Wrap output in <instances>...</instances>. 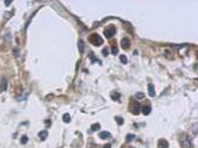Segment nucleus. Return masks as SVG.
Segmentation results:
<instances>
[{
	"label": "nucleus",
	"mask_w": 198,
	"mask_h": 148,
	"mask_svg": "<svg viewBox=\"0 0 198 148\" xmlns=\"http://www.w3.org/2000/svg\"><path fill=\"white\" fill-rule=\"evenodd\" d=\"M116 120H117V122H118V125H122V124H124V119H122L121 117H117Z\"/></svg>",
	"instance_id": "nucleus-18"
},
{
	"label": "nucleus",
	"mask_w": 198,
	"mask_h": 148,
	"mask_svg": "<svg viewBox=\"0 0 198 148\" xmlns=\"http://www.w3.org/2000/svg\"><path fill=\"white\" fill-rule=\"evenodd\" d=\"M47 136H48V132H47V131H41L39 133V138L41 140H44Z\"/></svg>",
	"instance_id": "nucleus-10"
},
{
	"label": "nucleus",
	"mask_w": 198,
	"mask_h": 148,
	"mask_svg": "<svg viewBox=\"0 0 198 148\" xmlns=\"http://www.w3.org/2000/svg\"><path fill=\"white\" fill-rule=\"evenodd\" d=\"M141 109H142V113L145 115H148L150 112H152V106H150L149 104H148V105H146V106H143V107H141Z\"/></svg>",
	"instance_id": "nucleus-7"
},
{
	"label": "nucleus",
	"mask_w": 198,
	"mask_h": 148,
	"mask_svg": "<svg viewBox=\"0 0 198 148\" xmlns=\"http://www.w3.org/2000/svg\"><path fill=\"white\" fill-rule=\"evenodd\" d=\"M131 148H134V147H131Z\"/></svg>",
	"instance_id": "nucleus-28"
},
{
	"label": "nucleus",
	"mask_w": 198,
	"mask_h": 148,
	"mask_svg": "<svg viewBox=\"0 0 198 148\" xmlns=\"http://www.w3.org/2000/svg\"><path fill=\"white\" fill-rule=\"evenodd\" d=\"M157 147L158 148H168L169 147V143L165 139H160L157 142Z\"/></svg>",
	"instance_id": "nucleus-4"
},
{
	"label": "nucleus",
	"mask_w": 198,
	"mask_h": 148,
	"mask_svg": "<svg viewBox=\"0 0 198 148\" xmlns=\"http://www.w3.org/2000/svg\"><path fill=\"white\" fill-rule=\"evenodd\" d=\"M99 138L103 140H106V139H110L111 138V133L107 132V131H104V132H100L99 133Z\"/></svg>",
	"instance_id": "nucleus-6"
},
{
	"label": "nucleus",
	"mask_w": 198,
	"mask_h": 148,
	"mask_svg": "<svg viewBox=\"0 0 198 148\" xmlns=\"http://www.w3.org/2000/svg\"><path fill=\"white\" fill-rule=\"evenodd\" d=\"M70 120H71V117H70V114L69 113H64L63 114V121L64 122H70Z\"/></svg>",
	"instance_id": "nucleus-13"
},
{
	"label": "nucleus",
	"mask_w": 198,
	"mask_h": 148,
	"mask_svg": "<svg viewBox=\"0 0 198 148\" xmlns=\"http://www.w3.org/2000/svg\"><path fill=\"white\" fill-rule=\"evenodd\" d=\"M129 45H131L129 39H128V37H124V39L121 40V47H122V49H128V48H129Z\"/></svg>",
	"instance_id": "nucleus-5"
},
{
	"label": "nucleus",
	"mask_w": 198,
	"mask_h": 148,
	"mask_svg": "<svg viewBox=\"0 0 198 148\" xmlns=\"http://www.w3.org/2000/svg\"><path fill=\"white\" fill-rule=\"evenodd\" d=\"M89 41H90V43H91V44L96 45V47H99V45H101V44H103V42H104L103 37H101L99 34H97V33L91 34V35H90V37H89Z\"/></svg>",
	"instance_id": "nucleus-1"
},
{
	"label": "nucleus",
	"mask_w": 198,
	"mask_h": 148,
	"mask_svg": "<svg viewBox=\"0 0 198 148\" xmlns=\"http://www.w3.org/2000/svg\"><path fill=\"white\" fill-rule=\"evenodd\" d=\"M148 93H149L150 97L155 96V88H154L153 84H148Z\"/></svg>",
	"instance_id": "nucleus-9"
},
{
	"label": "nucleus",
	"mask_w": 198,
	"mask_h": 148,
	"mask_svg": "<svg viewBox=\"0 0 198 148\" xmlns=\"http://www.w3.org/2000/svg\"><path fill=\"white\" fill-rule=\"evenodd\" d=\"M193 133H195V135L197 134V124H193Z\"/></svg>",
	"instance_id": "nucleus-24"
},
{
	"label": "nucleus",
	"mask_w": 198,
	"mask_h": 148,
	"mask_svg": "<svg viewBox=\"0 0 198 148\" xmlns=\"http://www.w3.org/2000/svg\"><path fill=\"white\" fill-rule=\"evenodd\" d=\"M119 58H120V61H121V62H122V63H127V57H126V56H125V55H121V56H120V57H119Z\"/></svg>",
	"instance_id": "nucleus-20"
},
{
	"label": "nucleus",
	"mask_w": 198,
	"mask_h": 148,
	"mask_svg": "<svg viewBox=\"0 0 198 148\" xmlns=\"http://www.w3.org/2000/svg\"><path fill=\"white\" fill-rule=\"evenodd\" d=\"M100 130V124H92L91 125V132H97Z\"/></svg>",
	"instance_id": "nucleus-11"
},
{
	"label": "nucleus",
	"mask_w": 198,
	"mask_h": 148,
	"mask_svg": "<svg viewBox=\"0 0 198 148\" xmlns=\"http://www.w3.org/2000/svg\"><path fill=\"white\" fill-rule=\"evenodd\" d=\"M104 148H111V145H105V146H104Z\"/></svg>",
	"instance_id": "nucleus-27"
},
{
	"label": "nucleus",
	"mask_w": 198,
	"mask_h": 148,
	"mask_svg": "<svg viewBox=\"0 0 198 148\" xmlns=\"http://www.w3.org/2000/svg\"><path fill=\"white\" fill-rule=\"evenodd\" d=\"M46 125H47V126H49V125H50V121H49V120H46Z\"/></svg>",
	"instance_id": "nucleus-26"
},
{
	"label": "nucleus",
	"mask_w": 198,
	"mask_h": 148,
	"mask_svg": "<svg viewBox=\"0 0 198 148\" xmlns=\"http://www.w3.org/2000/svg\"><path fill=\"white\" fill-rule=\"evenodd\" d=\"M78 49H79V53H80V54H83V53H84V43H83V41H79Z\"/></svg>",
	"instance_id": "nucleus-15"
},
{
	"label": "nucleus",
	"mask_w": 198,
	"mask_h": 148,
	"mask_svg": "<svg viewBox=\"0 0 198 148\" xmlns=\"http://www.w3.org/2000/svg\"><path fill=\"white\" fill-rule=\"evenodd\" d=\"M135 135H133V134H127V136H126V141H132V140H134Z\"/></svg>",
	"instance_id": "nucleus-17"
},
{
	"label": "nucleus",
	"mask_w": 198,
	"mask_h": 148,
	"mask_svg": "<svg viewBox=\"0 0 198 148\" xmlns=\"http://www.w3.org/2000/svg\"><path fill=\"white\" fill-rule=\"evenodd\" d=\"M11 4H12V1H5V5H6V6H8Z\"/></svg>",
	"instance_id": "nucleus-25"
},
{
	"label": "nucleus",
	"mask_w": 198,
	"mask_h": 148,
	"mask_svg": "<svg viewBox=\"0 0 198 148\" xmlns=\"http://www.w3.org/2000/svg\"><path fill=\"white\" fill-rule=\"evenodd\" d=\"M112 54L113 55L118 54V47H117V45H113V47H112Z\"/></svg>",
	"instance_id": "nucleus-21"
},
{
	"label": "nucleus",
	"mask_w": 198,
	"mask_h": 148,
	"mask_svg": "<svg viewBox=\"0 0 198 148\" xmlns=\"http://www.w3.org/2000/svg\"><path fill=\"white\" fill-rule=\"evenodd\" d=\"M135 98L136 99H142V98H145V93L143 92H137V93H135Z\"/></svg>",
	"instance_id": "nucleus-16"
},
{
	"label": "nucleus",
	"mask_w": 198,
	"mask_h": 148,
	"mask_svg": "<svg viewBox=\"0 0 198 148\" xmlns=\"http://www.w3.org/2000/svg\"><path fill=\"white\" fill-rule=\"evenodd\" d=\"M20 142H21V143H23V145H24V143H27V142H28V138L26 135H23L21 138V140H20Z\"/></svg>",
	"instance_id": "nucleus-19"
},
{
	"label": "nucleus",
	"mask_w": 198,
	"mask_h": 148,
	"mask_svg": "<svg viewBox=\"0 0 198 148\" xmlns=\"http://www.w3.org/2000/svg\"><path fill=\"white\" fill-rule=\"evenodd\" d=\"M140 109H141V106H140V104L137 103H135V107H134V111H133V113L134 114H139V112H140Z\"/></svg>",
	"instance_id": "nucleus-14"
},
{
	"label": "nucleus",
	"mask_w": 198,
	"mask_h": 148,
	"mask_svg": "<svg viewBox=\"0 0 198 148\" xmlns=\"http://www.w3.org/2000/svg\"><path fill=\"white\" fill-rule=\"evenodd\" d=\"M13 54L15 55V56H19V49H18V48L13 49Z\"/></svg>",
	"instance_id": "nucleus-23"
},
{
	"label": "nucleus",
	"mask_w": 198,
	"mask_h": 148,
	"mask_svg": "<svg viewBox=\"0 0 198 148\" xmlns=\"http://www.w3.org/2000/svg\"><path fill=\"white\" fill-rule=\"evenodd\" d=\"M103 55H104V56H107V55H108V49H107V48H104L103 49Z\"/></svg>",
	"instance_id": "nucleus-22"
},
{
	"label": "nucleus",
	"mask_w": 198,
	"mask_h": 148,
	"mask_svg": "<svg viewBox=\"0 0 198 148\" xmlns=\"http://www.w3.org/2000/svg\"><path fill=\"white\" fill-rule=\"evenodd\" d=\"M6 89H7V81L5 78H3L1 83H0V91L4 92V91H6Z\"/></svg>",
	"instance_id": "nucleus-8"
},
{
	"label": "nucleus",
	"mask_w": 198,
	"mask_h": 148,
	"mask_svg": "<svg viewBox=\"0 0 198 148\" xmlns=\"http://www.w3.org/2000/svg\"><path fill=\"white\" fill-rule=\"evenodd\" d=\"M104 34H105V36H106L107 39H112V37L116 35V27H114L113 24L108 26L106 29L104 30Z\"/></svg>",
	"instance_id": "nucleus-2"
},
{
	"label": "nucleus",
	"mask_w": 198,
	"mask_h": 148,
	"mask_svg": "<svg viewBox=\"0 0 198 148\" xmlns=\"http://www.w3.org/2000/svg\"><path fill=\"white\" fill-rule=\"evenodd\" d=\"M184 148H191L192 147V141H191V138H189L188 135H185L183 138V141H182Z\"/></svg>",
	"instance_id": "nucleus-3"
},
{
	"label": "nucleus",
	"mask_w": 198,
	"mask_h": 148,
	"mask_svg": "<svg viewBox=\"0 0 198 148\" xmlns=\"http://www.w3.org/2000/svg\"><path fill=\"white\" fill-rule=\"evenodd\" d=\"M111 97H112L113 100H120V93H118V92H116V91L111 93Z\"/></svg>",
	"instance_id": "nucleus-12"
}]
</instances>
